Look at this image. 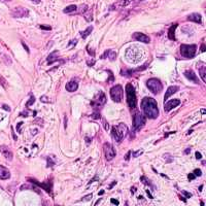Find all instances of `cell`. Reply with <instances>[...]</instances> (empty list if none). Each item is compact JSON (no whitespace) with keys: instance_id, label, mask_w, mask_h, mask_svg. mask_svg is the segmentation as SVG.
<instances>
[{"instance_id":"cell-1","label":"cell","mask_w":206,"mask_h":206,"mask_svg":"<svg viewBox=\"0 0 206 206\" xmlns=\"http://www.w3.org/2000/svg\"><path fill=\"white\" fill-rule=\"evenodd\" d=\"M141 107L143 112L148 118H157L159 115V109L157 106V101L151 97L143 98Z\"/></svg>"},{"instance_id":"cell-2","label":"cell","mask_w":206,"mask_h":206,"mask_svg":"<svg viewBox=\"0 0 206 206\" xmlns=\"http://www.w3.org/2000/svg\"><path fill=\"white\" fill-rule=\"evenodd\" d=\"M127 133H128V127L124 123H120L118 125H115L111 128V135L117 142L122 141Z\"/></svg>"},{"instance_id":"cell-3","label":"cell","mask_w":206,"mask_h":206,"mask_svg":"<svg viewBox=\"0 0 206 206\" xmlns=\"http://www.w3.org/2000/svg\"><path fill=\"white\" fill-rule=\"evenodd\" d=\"M126 94H127V103H128L129 107L131 109H134L137 105V99H136L135 89L131 84H127Z\"/></svg>"},{"instance_id":"cell-4","label":"cell","mask_w":206,"mask_h":206,"mask_svg":"<svg viewBox=\"0 0 206 206\" xmlns=\"http://www.w3.org/2000/svg\"><path fill=\"white\" fill-rule=\"evenodd\" d=\"M197 46L196 44H182L180 46V54L182 57L191 59L196 55Z\"/></svg>"},{"instance_id":"cell-5","label":"cell","mask_w":206,"mask_h":206,"mask_svg":"<svg viewBox=\"0 0 206 206\" xmlns=\"http://www.w3.org/2000/svg\"><path fill=\"white\" fill-rule=\"evenodd\" d=\"M146 87L149 89V91L153 92V94L158 95L159 93L162 91V83L158 80V78H149V80L146 81Z\"/></svg>"},{"instance_id":"cell-6","label":"cell","mask_w":206,"mask_h":206,"mask_svg":"<svg viewBox=\"0 0 206 206\" xmlns=\"http://www.w3.org/2000/svg\"><path fill=\"white\" fill-rule=\"evenodd\" d=\"M110 97L114 102H121L123 98V88L121 84L112 87L110 89Z\"/></svg>"},{"instance_id":"cell-7","label":"cell","mask_w":206,"mask_h":206,"mask_svg":"<svg viewBox=\"0 0 206 206\" xmlns=\"http://www.w3.org/2000/svg\"><path fill=\"white\" fill-rule=\"evenodd\" d=\"M106 102V97H105V94H104L103 92H99V94L96 96L95 100L92 101V106L94 107L95 110L99 111L101 109V107H102L104 104Z\"/></svg>"},{"instance_id":"cell-8","label":"cell","mask_w":206,"mask_h":206,"mask_svg":"<svg viewBox=\"0 0 206 206\" xmlns=\"http://www.w3.org/2000/svg\"><path fill=\"white\" fill-rule=\"evenodd\" d=\"M145 125V117L141 112H137L133 118V128L134 131H138Z\"/></svg>"},{"instance_id":"cell-9","label":"cell","mask_w":206,"mask_h":206,"mask_svg":"<svg viewBox=\"0 0 206 206\" xmlns=\"http://www.w3.org/2000/svg\"><path fill=\"white\" fill-rule=\"evenodd\" d=\"M103 149H104V155H105V159L107 161H110L114 159L115 156V151L110 143H104Z\"/></svg>"},{"instance_id":"cell-10","label":"cell","mask_w":206,"mask_h":206,"mask_svg":"<svg viewBox=\"0 0 206 206\" xmlns=\"http://www.w3.org/2000/svg\"><path fill=\"white\" fill-rule=\"evenodd\" d=\"M28 15H29V12L25 7L18 6L12 10V16L13 18H24V17H27Z\"/></svg>"},{"instance_id":"cell-11","label":"cell","mask_w":206,"mask_h":206,"mask_svg":"<svg viewBox=\"0 0 206 206\" xmlns=\"http://www.w3.org/2000/svg\"><path fill=\"white\" fill-rule=\"evenodd\" d=\"M180 104V101L178 100V99H172V100H169V101H166L165 102V111L166 112H168V111H170L171 109H173L174 107H176V106H178Z\"/></svg>"},{"instance_id":"cell-12","label":"cell","mask_w":206,"mask_h":206,"mask_svg":"<svg viewBox=\"0 0 206 206\" xmlns=\"http://www.w3.org/2000/svg\"><path fill=\"white\" fill-rule=\"evenodd\" d=\"M0 153H1L3 156L6 158L8 161H12L13 158V152L10 151V148H8V146L6 145H1L0 146Z\"/></svg>"},{"instance_id":"cell-13","label":"cell","mask_w":206,"mask_h":206,"mask_svg":"<svg viewBox=\"0 0 206 206\" xmlns=\"http://www.w3.org/2000/svg\"><path fill=\"white\" fill-rule=\"evenodd\" d=\"M133 38L136 39L137 41H140V42H144V43H149V41H151V39L148 35H145L144 33H140V32H136L133 34Z\"/></svg>"},{"instance_id":"cell-14","label":"cell","mask_w":206,"mask_h":206,"mask_svg":"<svg viewBox=\"0 0 206 206\" xmlns=\"http://www.w3.org/2000/svg\"><path fill=\"white\" fill-rule=\"evenodd\" d=\"M178 90H179V87H177V86L169 87V88L167 89V91H166V93H165V96H164V101H165V102H166V101H168V98L170 97L171 95L175 94V93L178 91Z\"/></svg>"},{"instance_id":"cell-15","label":"cell","mask_w":206,"mask_h":206,"mask_svg":"<svg viewBox=\"0 0 206 206\" xmlns=\"http://www.w3.org/2000/svg\"><path fill=\"white\" fill-rule=\"evenodd\" d=\"M31 182L35 183L36 185H38V187L42 188L43 190H46L47 192H49L51 193V190H52V183L51 182H43V183H40V182H37L36 180H33V179H29Z\"/></svg>"},{"instance_id":"cell-16","label":"cell","mask_w":206,"mask_h":206,"mask_svg":"<svg viewBox=\"0 0 206 206\" xmlns=\"http://www.w3.org/2000/svg\"><path fill=\"white\" fill-rule=\"evenodd\" d=\"M188 20L191 22H194V23H198V24H201L202 22V17L200 13H191V15L188 16Z\"/></svg>"},{"instance_id":"cell-17","label":"cell","mask_w":206,"mask_h":206,"mask_svg":"<svg viewBox=\"0 0 206 206\" xmlns=\"http://www.w3.org/2000/svg\"><path fill=\"white\" fill-rule=\"evenodd\" d=\"M65 88L68 92H75L78 88V83L75 81H69V83L66 84V86H65Z\"/></svg>"},{"instance_id":"cell-18","label":"cell","mask_w":206,"mask_h":206,"mask_svg":"<svg viewBox=\"0 0 206 206\" xmlns=\"http://www.w3.org/2000/svg\"><path fill=\"white\" fill-rule=\"evenodd\" d=\"M185 77H187L188 80L194 81L195 84H199L198 78H197L196 74H195V72L193 71V70H187V71L185 72Z\"/></svg>"},{"instance_id":"cell-19","label":"cell","mask_w":206,"mask_h":206,"mask_svg":"<svg viewBox=\"0 0 206 206\" xmlns=\"http://www.w3.org/2000/svg\"><path fill=\"white\" fill-rule=\"evenodd\" d=\"M107 57L109 58V60L110 61H114L115 59H117V54H115V52H114V51L107 50L106 52L101 56V59H105Z\"/></svg>"},{"instance_id":"cell-20","label":"cell","mask_w":206,"mask_h":206,"mask_svg":"<svg viewBox=\"0 0 206 206\" xmlns=\"http://www.w3.org/2000/svg\"><path fill=\"white\" fill-rule=\"evenodd\" d=\"M10 177V173L7 168L0 165V179H8Z\"/></svg>"},{"instance_id":"cell-21","label":"cell","mask_w":206,"mask_h":206,"mask_svg":"<svg viewBox=\"0 0 206 206\" xmlns=\"http://www.w3.org/2000/svg\"><path fill=\"white\" fill-rule=\"evenodd\" d=\"M177 26H178V24H173L172 26L169 28V31H168V38L171 39V40H176L175 39V36H174V34H175V29L177 28Z\"/></svg>"},{"instance_id":"cell-22","label":"cell","mask_w":206,"mask_h":206,"mask_svg":"<svg viewBox=\"0 0 206 206\" xmlns=\"http://www.w3.org/2000/svg\"><path fill=\"white\" fill-rule=\"evenodd\" d=\"M199 73H200V77H201L203 83H205L206 81V77H205V73H206V67L205 65L203 64L202 65V68L201 67H199Z\"/></svg>"},{"instance_id":"cell-23","label":"cell","mask_w":206,"mask_h":206,"mask_svg":"<svg viewBox=\"0 0 206 206\" xmlns=\"http://www.w3.org/2000/svg\"><path fill=\"white\" fill-rule=\"evenodd\" d=\"M77 5L72 4V5H69V6H67L66 8H64L63 13H69L77 12Z\"/></svg>"},{"instance_id":"cell-24","label":"cell","mask_w":206,"mask_h":206,"mask_svg":"<svg viewBox=\"0 0 206 206\" xmlns=\"http://www.w3.org/2000/svg\"><path fill=\"white\" fill-rule=\"evenodd\" d=\"M92 31H93V27H92V26L88 27L86 30L84 31V32H81V37H83L84 39H86V38H87V36H89V35H90V33H91Z\"/></svg>"},{"instance_id":"cell-25","label":"cell","mask_w":206,"mask_h":206,"mask_svg":"<svg viewBox=\"0 0 206 206\" xmlns=\"http://www.w3.org/2000/svg\"><path fill=\"white\" fill-rule=\"evenodd\" d=\"M140 179H141V182H142L143 183H144V185H149V187H153V183L149 182V180H148V178H146L145 176H141V178H140Z\"/></svg>"},{"instance_id":"cell-26","label":"cell","mask_w":206,"mask_h":206,"mask_svg":"<svg viewBox=\"0 0 206 206\" xmlns=\"http://www.w3.org/2000/svg\"><path fill=\"white\" fill-rule=\"evenodd\" d=\"M194 174H195V176H201L202 171L200 170V169H196V170H194Z\"/></svg>"},{"instance_id":"cell-27","label":"cell","mask_w":206,"mask_h":206,"mask_svg":"<svg viewBox=\"0 0 206 206\" xmlns=\"http://www.w3.org/2000/svg\"><path fill=\"white\" fill-rule=\"evenodd\" d=\"M55 165V163L52 162V159H51V157L47 158V167H52V166Z\"/></svg>"},{"instance_id":"cell-28","label":"cell","mask_w":206,"mask_h":206,"mask_svg":"<svg viewBox=\"0 0 206 206\" xmlns=\"http://www.w3.org/2000/svg\"><path fill=\"white\" fill-rule=\"evenodd\" d=\"M103 125H104V129H105L106 131H108V130H109V126H108V123L106 122L105 118H103Z\"/></svg>"},{"instance_id":"cell-29","label":"cell","mask_w":206,"mask_h":206,"mask_svg":"<svg viewBox=\"0 0 206 206\" xmlns=\"http://www.w3.org/2000/svg\"><path fill=\"white\" fill-rule=\"evenodd\" d=\"M142 153H143V149H139V151H138V152H135V153H134V157H135V158L139 157Z\"/></svg>"},{"instance_id":"cell-30","label":"cell","mask_w":206,"mask_h":206,"mask_svg":"<svg viewBox=\"0 0 206 206\" xmlns=\"http://www.w3.org/2000/svg\"><path fill=\"white\" fill-rule=\"evenodd\" d=\"M34 101H35L34 97H33V96H31V100H30V101H28V102H27V106H30V105H32V104L34 103Z\"/></svg>"},{"instance_id":"cell-31","label":"cell","mask_w":206,"mask_h":206,"mask_svg":"<svg viewBox=\"0 0 206 206\" xmlns=\"http://www.w3.org/2000/svg\"><path fill=\"white\" fill-rule=\"evenodd\" d=\"M92 196H93V195H92V194H90V195H88V196L84 197L83 201H89V200H91V198H92Z\"/></svg>"},{"instance_id":"cell-32","label":"cell","mask_w":206,"mask_h":206,"mask_svg":"<svg viewBox=\"0 0 206 206\" xmlns=\"http://www.w3.org/2000/svg\"><path fill=\"white\" fill-rule=\"evenodd\" d=\"M92 118H100V114H99V112H95V114H92Z\"/></svg>"},{"instance_id":"cell-33","label":"cell","mask_w":206,"mask_h":206,"mask_svg":"<svg viewBox=\"0 0 206 206\" xmlns=\"http://www.w3.org/2000/svg\"><path fill=\"white\" fill-rule=\"evenodd\" d=\"M40 100L42 101V102H50V100H47V97H46V96H42V97L40 98Z\"/></svg>"},{"instance_id":"cell-34","label":"cell","mask_w":206,"mask_h":206,"mask_svg":"<svg viewBox=\"0 0 206 206\" xmlns=\"http://www.w3.org/2000/svg\"><path fill=\"white\" fill-rule=\"evenodd\" d=\"M195 174L194 173H190L189 174V176H188V178H189V180H192V179H195Z\"/></svg>"},{"instance_id":"cell-35","label":"cell","mask_w":206,"mask_h":206,"mask_svg":"<svg viewBox=\"0 0 206 206\" xmlns=\"http://www.w3.org/2000/svg\"><path fill=\"white\" fill-rule=\"evenodd\" d=\"M40 28L43 30H52V28L49 27V26H43V25H40Z\"/></svg>"},{"instance_id":"cell-36","label":"cell","mask_w":206,"mask_h":206,"mask_svg":"<svg viewBox=\"0 0 206 206\" xmlns=\"http://www.w3.org/2000/svg\"><path fill=\"white\" fill-rule=\"evenodd\" d=\"M110 202L112 203V204H114V205H118V204H120V202H118V200H115V199H111Z\"/></svg>"},{"instance_id":"cell-37","label":"cell","mask_w":206,"mask_h":206,"mask_svg":"<svg viewBox=\"0 0 206 206\" xmlns=\"http://www.w3.org/2000/svg\"><path fill=\"white\" fill-rule=\"evenodd\" d=\"M77 39H74V40H72V42H69V43H68V47H72V46H74V44L77 43Z\"/></svg>"},{"instance_id":"cell-38","label":"cell","mask_w":206,"mask_h":206,"mask_svg":"<svg viewBox=\"0 0 206 206\" xmlns=\"http://www.w3.org/2000/svg\"><path fill=\"white\" fill-rule=\"evenodd\" d=\"M130 155H131V152H128V154H126V156H125V160L126 161L130 159Z\"/></svg>"},{"instance_id":"cell-39","label":"cell","mask_w":206,"mask_h":206,"mask_svg":"<svg viewBox=\"0 0 206 206\" xmlns=\"http://www.w3.org/2000/svg\"><path fill=\"white\" fill-rule=\"evenodd\" d=\"M64 127L65 128H67V117L66 115L64 117Z\"/></svg>"},{"instance_id":"cell-40","label":"cell","mask_w":206,"mask_h":206,"mask_svg":"<svg viewBox=\"0 0 206 206\" xmlns=\"http://www.w3.org/2000/svg\"><path fill=\"white\" fill-rule=\"evenodd\" d=\"M196 158H197V159H201V158H202V155L200 154L199 152H197V153H196Z\"/></svg>"},{"instance_id":"cell-41","label":"cell","mask_w":206,"mask_h":206,"mask_svg":"<svg viewBox=\"0 0 206 206\" xmlns=\"http://www.w3.org/2000/svg\"><path fill=\"white\" fill-rule=\"evenodd\" d=\"M146 194H148V198H151V199H153V196H152V194L149 193V191L148 190H146Z\"/></svg>"},{"instance_id":"cell-42","label":"cell","mask_w":206,"mask_h":206,"mask_svg":"<svg viewBox=\"0 0 206 206\" xmlns=\"http://www.w3.org/2000/svg\"><path fill=\"white\" fill-rule=\"evenodd\" d=\"M183 194H185L187 197H189V198H191V197H192V195H191V194H189L188 192H183Z\"/></svg>"},{"instance_id":"cell-43","label":"cell","mask_w":206,"mask_h":206,"mask_svg":"<svg viewBox=\"0 0 206 206\" xmlns=\"http://www.w3.org/2000/svg\"><path fill=\"white\" fill-rule=\"evenodd\" d=\"M23 47H25V50H26V52H27V53H29V49H28V47H27V46H26V44H25V43H23Z\"/></svg>"},{"instance_id":"cell-44","label":"cell","mask_w":206,"mask_h":206,"mask_svg":"<svg viewBox=\"0 0 206 206\" xmlns=\"http://www.w3.org/2000/svg\"><path fill=\"white\" fill-rule=\"evenodd\" d=\"M201 52H205V44L201 46Z\"/></svg>"},{"instance_id":"cell-45","label":"cell","mask_w":206,"mask_h":206,"mask_svg":"<svg viewBox=\"0 0 206 206\" xmlns=\"http://www.w3.org/2000/svg\"><path fill=\"white\" fill-rule=\"evenodd\" d=\"M3 108H5V109H6V110H8V111L10 110V108H9V107H8L7 105H3Z\"/></svg>"},{"instance_id":"cell-46","label":"cell","mask_w":206,"mask_h":206,"mask_svg":"<svg viewBox=\"0 0 206 206\" xmlns=\"http://www.w3.org/2000/svg\"><path fill=\"white\" fill-rule=\"evenodd\" d=\"M30 1L34 2V3H39V2H40V0H30Z\"/></svg>"},{"instance_id":"cell-47","label":"cell","mask_w":206,"mask_h":206,"mask_svg":"<svg viewBox=\"0 0 206 206\" xmlns=\"http://www.w3.org/2000/svg\"><path fill=\"white\" fill-rule=\"evenodd\" d=\"M86 142H88V144L90 142H91V139H90V138H86Z\"/></svg>"},{"instance_id":"cell-48","label":"cell","mask_w":206,"mask_h":206,"mask_svg":"<svg viewBox=\"0 0 206 206\" xmlns=\"http://www.w3.org/2000/svg\"><path fill=\"white\" fill-rule=\"evenodd\" d=\"M104 194V191H100L99 192V195H103Z\"/></svg>"},{"instance_id":"cell-49","label":"cell","mask_w":206,"mask_h":206,"mask_svg":"<svg viewBox=\"0 0 206 206\" xmlns=\"http://www.w3.org/2000/svg\"><path fill=\"white\" fill-rule=\"evenodd\" d=\"M201 114H205V109H202V110H201Z\"/></svg>"},{"instance_id":"cell-50","label":"cell","mask_w":206,"mask_h":206,"mask_svg":"<svg viewBox=\"0 0 206 206\" xmlns=\"http://www.w3.org/2000/svg\"><path fill=\"white\" fill-rule=\"evenodd\" d=\"M131 190H132V193H134V192H135V188H132Z\"/></svg>"},{"instance_id":"cell-51","label":"cell","mask_w":206,"mask_h":206,"mask_svg":"<svg viewBox=\"0 0 206 206\" xmlns=\"http://www.w3.org/2000/svg\"><path fill=\"white\" fill-rule=\"evenodd\" d=\"M202 189H203V185H201V187L199 188V191H202Z\"/></svg>"},{"instance_id":"cell-52","label":"cell","mask_w":206,"mask_h":206,"mask_svg":"<svg viewBox=\"0 0 206 206\" xmlns=\"http://www.w3.org/2000/svg\"><path fill=\"white\" fill-rule=\"evenodd\" d=\"M6 1H10V0H6Z\"/></svg>"}]
</instances>
